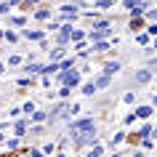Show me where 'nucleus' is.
I'll return each mask as SVG.
<instances>
[{"label": "nucleus", "instance_id": "dca6fc26", "mask_svg": "<svg viewBox=\"0 0 157 157\" xmlns=\"http://www.w3.org/2000/svg\"><path fill=\"white\" fill-rule=\"evenodd\" d=\"M11 21H13V24H16V27H21V24H24V21H27V19H24V16H13V19H11Z\"/></svg>", "mask_w": 157, "mask_h": 157}, {"label": "nucleus", "instance_id": "39448f33", "mask_svg": "<svg viewBox=\"0 0 157 157\" xmlns=\"http://www.w3.org/2000/svg\"><path fill=\"white\" fill-rule=\"evenodd\" d=\"M141 27H144V21H141L139 16H133V19H131V29H133V32H139Z\"/></svg>", "mask_w": 157, "mask_h": 157}, {"label": "nucleus", "instance_id": "423d86ee", "mask_svg": "<svg viewBox=\"0 0 157 157\" xmlns=\"http://www.w3.org/2000/svg\"><path fill=\"white\" fill-rule=\"evenodd\" d=\"M93 85H96V91H99V88H107V85H109V75L99 77V83H93Z\"/></svg>", "mask_w": 157, "mask_h": 157}, {"label": "nucleus", "instance_id": "a211bd4d", "mask_svg": "<svg viewBox=\"0 0 157 157\" xmlns=\"http://www.w3.org/2000/svg\"><path fill=\"white\" fill-rule=\"evenodd\" d=\"M88 157H101V147H93V149H91V155H88Z\"/></svg>", "mask_w": 157, "mask_h": 157}, {"label": "nucleus", "instance_id": "9d476101", "mask_svg": "<svg viewBox=\"0 0 157 157\" xmlns=\"http://www.w3.org/2000/svg\"><path fill=\"white\" fill-rule=\"evenodd\" d=\"M109 48V43H104V40H96L93 43V51H107Z\"/></svg>", "mask_w": 157, "mask_h": 157}, {"label": "nucleus", "instance_id": "f03ea898", "mask_svg": "<svg viewBox=\"0 0 157 157\" xmlns=\"http://www.w3.org/2000/svg\"><path fill=\"white\" fill-rule=\"evenodd\" d=\"M72 131H93V120H80V123H75L72 125Z\"/></svg>", "mask_w": 157, "mask_h": 157}, {"label": "nucleus", "instance_id": "412c9836", "mask_svg": "<svg viewBox=\"0 0 157 157\" xmlns=\"http://www.w3.org/2000/svg\"><path fill=\"white\" fill-rule=\"evenodd\" d=\"M32 157H43V152H37V149H35V152H32Z\"/></svg>", "mask_w": 157, "mask_h": 157}, {"label": "nucleus", "instance_id": "aec40b11", "mask_svg": "<svg viewBox=\"0 0 157 157\" xmlns=\"http://www.w3.org/2000/svg\"><path fill=\"white\" fill-rule=\"evenodd\" d=\"M29 3H40V0H24V6H21V8H29Z\"/></svg>", "mask_w": 157, "mask_h": 157}, {"label": "nucleus", "instance_id": "7ed1b4c3", "mask_svg": "<svg viewBox=\"0 0 157 157\" xmlns=\"http://www.w3.org/2000/svg\"><path fill=\"white\" fill-rule=\"evenodd\" d=\"M152 112H155L152 107H139V109H136V117H141V120H147V117H152Z\"/></svg>", "mask_w": 157, "mask_h": 157}, {"label": "nucleus", "instance_id": "0eeeda50", "mask_svg": "<svg viewBox=\"0 0 157 157\" xmlns=\"http://www.w3.org/2000/svg\"><path fill=\"white\" fill-rule=\"evenodd\" d=\"M24 37H29V40H40V37H43V32H37V29H32V32H29V29H27V32H24Z\"/></svg>", "mask_w": 157, "mask_h": 157}, {"label": "nucleus", "instance_id": "f8f14e48", "mask_svg": "<svg viewBox=\"0 0 157 157\" xmlns=\"http://www.w3.org/2000/svg\"><path fill=\"white\" fill-rule=\"evenodd\" d=\"M24 131H27V123H24V120H19V123H16V136H21Z\"/></svg>", "mask_w": 157, "mask_h": 157}, {"label": "nucleus", "instance_id": "ddd939ff", "mask_svg": "<svg viewBox=\"0 0 157 157\" xmlns=\"http://www.w3.org/2000/svg\"><path fill=\"white\" fill-rule=\"evenodd\" d=\"M96 6H99V8H112L115 3H112V0H96Z\"/></svg>", "mask_w": 157, "mask_h": 157}, {"label": "nucleus", "instance_id": "20e7f679", "mask_svg": "<svg viewBox=\"0 0 157 157\" xmlns=\"http://www.w3.org/2000/svg\"><path fill=\"white\" fill-rule=\"evenodd\" d=\"M149 77H152V72H149V69H141V72L136 75V80H139V83H149Z\"/></svg>", "mask_w": 157, "mask_h": 157}, {"label": "nucleus", "instance_id": "6e6552de", "mask_svg": "<svg viewBox=\"0 0 157 157\" xmlns=\"http://www.w3.org/2000/svg\"><path fill=\"white\" fill-rule=\"evenodd\" d=\"M83 93H85V96H93V93H96V85H93V83H85L83 85Z\"/></svg>", "mask_w": 157, "mask_h": 157}, {"label": "nucleus", "instance_id": "f257e3e1", "mask_svg": "<svg viewBox=\"0 0 157 157\" xmlns=\"http://www.w3.org/2000/svg\"><path fill=\"white\" fill-rule=\"evenodd\" d=\"M61 80H64L67 88H72V85L80 83V75H77V72H67V75H61Z\"/></svg>", "mask_w": 157, "mask_h": 157}, {"label": "nucleus", "instance_id": "4be33fe9", "mask_svg": "<svg viewBox=\"0 0 157 157\" xmlns=\"http://www.w3.org/2000/svg\"><path fill=\"white\" fill-rule=\"evenodd\" d=\"M0 72H3V64H0Z\"/></svg>", "mask_w": 157, "mask_h": 157}, {"label": "nucleus", "instance_id": "9b49d317", "mask_svg": "<svg viewBox=\"0 0 157 157\" xmlns=\"http://www.w3.org/2000/svg\"><path fill=\"white\" fill-rule=\"evenodd\" d=\"M117 69H120V64H117V61H115V64H107V67H104V72H107V75H115Z\"/></svg>", "mask_w": 157, "mask_h": 157}, {"label": "nucleus", "instance_id": "1a4fd4ad", "mask_svg": "<svg viewBox=\"0 0 157 157\" xmlns=\"http://www.w3.org/2000/svg\"><path fill=\"white\" fill-rule=\"evenodd\" d=\"M139 136L141 139H149V136H152V125H144V128L139 131Z\"/></svg>", "mask_w": 157, "mask_h": 157}, {"label": "nucleus", "instance_id": "4468645a", "mask_svg": "<svg viewBox=\"0 0 157 157\" xmlns=\"http://www.w3.org/2000/svg\"><path fill=\"white\" fill-rule=\"evenodd\" d=\"M32 120L35 123H43V120H45V112H32Z\"/></svg>", "mask_w": 157, "mask_h": 157}, {"label": "nucleus", "instance_id": "2eb2a0df", "mask_svg": "<svg viewBox=\"0 0 157 157\" xmlns=\"http://www.w3.org/2000/svg\"><path fill=\"white\" fill-rule=\"evenodd\" d=\"M27 72H43V67L40 64H29V67H27Z\"/></svg>", "mask_w": 157, "mask_h": 157}, {"label": "nucleus", "instance_id": "6ab92c4d", "mask_svg": "<svg viewBox=\"0 0 157 157\" xmlns=\"http://www.w3.org/2000/svg\"><path fill=\"white\" fill-rule=\"evenodd\" d=\"M16 3H21V0H6V6H8V8H11V6H16Z\"/></svg>", "mask_w": 157, "mask_h": 157}, {"label": "nucleus", "instance_id": "f3484780", "mask_svg": "<svg viewBox=\"0 0 157 157\" xmlns=\"http://www.w3.org/2000/svg\"><path fill=\"white\" fill-rule=\"evenodd\" d=\"M3 37H6V40H8V43H16V32H6V35H3Z\"/></svg>", "mask_w": 157, "mask_h": 157}]
</instances>
